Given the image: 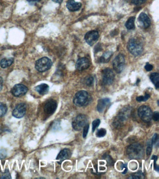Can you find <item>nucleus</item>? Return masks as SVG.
I'll use <instances>...</instances> for the list:
<instances>
[{"instance_id":"f257e3e1","label":"nucleus","mask_w":159,"mask_h":179,"mask_svg":"<svg viewBox=\"0 0 159 179\" xmlns=\"http://www.w3.org/2000/svg\"><path fill=\"white\" fill-rule=\"evenodd\" d=\"M92 101V97L90 94L85 91L77 92L73 99V103L77 107H82L88 106Z\"/></svg>"},{"instance_id":"f03ea898","label":"nucleus","mask_w":159,"mask_h":179,"mask_svg":"<svg viewBox=\"0 0 159 179\" xmlns=\"http://www.w3.org/2000/svg\"><path fill=\"white\" fill-rule=\"evenodd\" d=\"M126 153L130 159H140L144 154L143 147L138 143H134L128 146Z\"/></svg>"},{"instance_id":"7ed1b4c3","label":"nucleus","mask_w":159,"mask_h":179,"mask_svg":"<svg viewBox=\"0 0 159 179\" xmlns=\"http://www.w3.org/2000/svg\"><path fill=\"white\" fill-rule=\"evenodd\" d=\"M128 51L134 56L140 55L143 51V46L139 40L136 38H131L127 44Z\"/></svg>"},{"instance_id":"20e7f679","label":"nucleus","mask_w":159,"mask_h":179,"mask_svg":"<svg viewBox=\"0 0 159 179\" xmlns=\"http://www.w3.org/2000/svg\"><path fill=\"white\" fill-rule=\"evenodd\" d=\"M131 113V109L130 107L127 106L122 108L114 121V126L117 128L120 127L122 123L129 117Z\"/></svg>"},{"instance_id":"39448f33","label":"nucleus","mask_w":159,"mask_h":179,"mask_svg":"<svg viewBox=\"0 0 159 179\" xmlns=\"http://www.w3.org/2000/svg\"><path fill=\"white\" fill-rule=\"evenodd\" d=\"M52 66V62L47 57L40 58L35 62V68L39 72H43L49 70Z\"/></svg>"},{"instance_id":"423d86ee","label":"nucleus","mask_w":159,"mask_h":179,"mask_svg":"<svg viewBox=\"0 0 159 179\" xmlns=\"http://www.w3.org/2000/svg\"><path fill=\"white\" fill-rule=\"evenodd\" d=\"M88 119L87 116L83 114L78 115L74 119L72 125L73 128L76 131H80L84 126L88 124Z\"/></svg>"},{"instance_id":"0eeeda50","label":"nucleus","mask_w":159,"mask_h":179,"mask_svg":"<svg viewBox=\"0 0 159 179\" xmlns=\"http://www.w3.org/2000/svg\"><path fill=\"white\" fill-rule=\"evenodd\" d=\"M138 113L140 118L144 122H149L152 119L153 112L147 106H142L140 107Z\"/></svg>"},{"instance_id":"6e6552de","label":"nucleus","mask_w":159,"mask_h":179,"mask_svg":"<svg viewBox=\"0 0 159 179\" xmlns=\"http://www.w3.org/2000/svg\"><path fill=\"white\" fill-rule=\"evenodd\" d=\"M113 67L116 72L120 73L125 67V59L123 55H118L113 61Z\"/></svg>"},{"instance_id":"1a4fd4ad","label":"nucleus","mask_w":159,"mask_h":179,"mask_svg":"<svg viewBox=\"0 0 159 179\" xmlns=\"http://www.w3.org/2000/svg\"><path fill=\"white\" fill-rule=\"evenodd\" d=\"M102 73L103 82L105 85H110L113 84L114 80L115 75L111 69H105L102 71Z\"/></svg>"},{"instance_id":"9d476101","label":"nucleus","mask_w":159,"mask_h":179,"mask_svg":"<svg viewBox=\"0 0 159 179\" xmlns=\"http://www.w3.org/2000/svg\"><path fill=\"white\" fill-rule=\"evenodd\" d=\"M28 91V88L22 84L15 85L11 90V93L17 97H20L26 94Z\"/></svg>"},{"instance_id":"9b49d317","label":"nucleus","mask_w":159,"mask_h":179,"mask_svg":"<svg viewBox=\"0 0 159 179\" xmlns=\"http://www.w3.org/2000/svg\"><path fill=\"white\" fill-rule=\"evenodd\" d=\"M99 34L96 30H91L89 31L85 36V40L90 46L93 45L98 40Z\"/></svg>"},{"instance_id":"f8f14e48","label":"nucleus","mask_w":159,"mask_h":179,"mask_svg":"<svg viewBox=\"0 0 159 179\" xmlns=\"http://www.w3.org/2000/svg\"><path fill=\"white\" fill-rule=\"evenodd\" d=\"M26 108L25 104L24 103H20L15 107L12 113V115L16 118H22L25 114Z\"/></svg>"},{"instance_id":"ddd939ff","label":"nucleus","mask_w":159,"mask_h":179,"mask_svg":"<svg viewBox=\"0 0 159 179\" xmlns=\"http://www.w3.org/2000/svg\"><path fill=\"white\" fill-rule=\"evenodd\" d=\"M91 63L88 58L82 57L79 58L76 64V68L79 71H83L87 69L90 67Z\"/></svg>"},{"instance_id":"4468645a","label":"nucleus","mask_w":159,"mask_h":179,"mask_svg":"<svg viewBox=\"0 0 159 179\" xmlns=\"http://www.w3.org/2000/svg\"><path fill=\"white\" fill-rule=\"evenodd\" d=\"M57 106L56 102L51 99L46 103L44 107V111L48 114H52L56 110Z\"/></svg>"},{"instance_id":"2eb2a0df","label":"nucleus","mask_w":159,"mask_h":179,"mask_svg":"<svg viewBox=\"0 0 159 179\" xmlns=\"http://www.w3.org/2000/svg\"><path fill=\"white\" fill-rule=\"evenodd\" d=\"M138 21L143 28L147 29L151 25L150 18L144 13H140L138 18Z\"/></svg>"},{"instance_id":"dca6fc26","label":"nucleus","mask_w":159,"mask_h":179,"mask_svg":"<svg viewBox=\"0 0 159 179\" xmlns=\"http://www.w3.org/2000/svg\"><path fill=\"white\" fill-rule=\"evenodd\" d=\"M71 156L70 150L68 149H64L59 153L56 159V160L58 161V163L61 164L64 161L68 159Z\"/></svg>"},{"instance_id":"f3484780","label":"nucleus","mask_w":159,"mask_h":179,"mask_svg":"<svg viewBox=\"0 0 159 179\" xmlns=\"http://www.w3.org/2000/svg\"><path fill=\"white\" fill-rule=\"evenodd\" d=\"M82 4L78 2H76L74 0H69L66 3L68 9L71 12L78 11L81 8Z\"/></svg>"},{"instance_id":"a211bd4d","label":"nucleus","mask_w":159,"mask_h":179,"mask_svg":"<svg viewBox=\"0 0 159 179\" xmlns=\"http://www.w3.org/2000/svg\"><path fill=\"white\" fill-rule=\"evenodd\" d=\"M110 100L109 98H105L99 99L98 102L97 110L99 113H103L106 106L110 103Z\"/></svg>"},{"instance_id":"6ab92c4d","label":"nucleus","mask_w":159,"mask_h":179,"mask_svg":"<svg viewBox=\"0 0 159 179\" xmlns=\"http://www.w3.org/2000/svg\"><path fill=\"white\" fill-rule=\"evenodd\" d=\"M35 90L39 94L44 95L46 94L49 91V87L46 84H42L35 87Z\"/></svg>"},{"instance_id":"aec40b11","label":"nucleus","mask_w":159,"mask_h":179,"mask_svg":"<svg viewBox=\"0 0 159 179\" xmlns=\"http://www.w3.org/2000/svg\"><path fill=\"white\" fill-rule=\"evenodd\" d=\"M113 55V52L111 51H106L100 57L99 62L101 63H107L110 61V58Z\"/></svg>"},{"instance_id":"412c9836","label":"nucleus","mask_w":159,"mask_h":179,"mask_svg":"<svg viewBox=\"0 0 159 179\" xmlns=\"http://www.w3.org/2000/svg\"><path fill=\"white\" fill-rule=\"evenodd\" d=\"M14 62L13 58H3L0 62V66L2 68H6L11 66Z\"/></svg>"},{"instance_id":"4be33fe9","label":"nucleus","mask_w":159,"mask_h":179,"mask_svg":"<svg viewBox=\"0 0 159 179\" xmlns=\"http://www.w3.org/2000/svg\"><path fill=\"white\" fill-rule=\"evenodd\" d=\"M152 83L154 84L156 88L158 89L159 87V74L157 73H153L150 76Z\"/></svg>"},{"instance_id":"5701e85b","label":"nucleus","mask_w":159,"mask_h":179,"mask_svg":"<svg viewBox=\"0 0 159 179\" xmlns=\"http://www.w3.org/2000/svg\"><path fill=\"white\" fill-rule=\"evenodd\" d=\"M135 17H131L128 19L125 24V26L127 29L129 30L135 29Z\"/></svg>"},{"instance_id":"b1692460","label":"nucleus","mask_w":159,"mask_h":179,"mask_svg":"<svg viewBox=\"0 0 159 179\" xmlns=\"http://www.w3.org/2000/svg\"><path fill=\"white\" fill-rule=\"evenodd\" d=\"M85 83L88 87H92L94 83V78L92 76L89 75L85 78Z\"/></svg>"},{"instance_id":"393cba45","label":"nucleus","mask_w":159,"mask_h":179,"mask_svg":"<svg viewBox=\"0 0 159 179\" xmlns=\"http://www.w3.org/2000/svg\"><path fill=\"white\" fill-rule=\"evenodd\" d=\"M8 108L5 104L0 103V117L4 116L7 112Z\"/></svg>"},{"instance_id":"a878e982","label":"nucleus","mask_w":159,"mask_h":179,"mask_svg":"<svg viewBox=\"0 0 159 179\" xmlns=\"http://www.w3.org/2000/svg\"><path fill=\"white\" fill-rule=\"evenodd\" d=\"M144 178V175L141 171H139L137 173H135L131 175L129 177V179H143Z\"/></svg>"},{"instance_id":"bb28decb","label":"nucleus","mask_w":159,"mask_h":179,"mask_svg":"<svg viewBox=\"0 0 159 179\" xmlns=\"http://www.w3.org/2000/svg\"><path fill=\"white\" fill-rule=\"evenodd\" d=\"M103 158L105 160H106L108 165L112 166H114V162L113 159L110 156L106 155H104V156H103Z\"/></svg>"},{"instance_id":"cd10ccee","label":"nucleus","mask_w":159,"mask_h":179,"mask_svg":"<svg viewBox=\"0 0 159 179\" xmlns=\"http://www.w3.org/2000/svg\"><path fill=\"white\" fill-rule=\"evenodd\" d=\"M147 147L146 148V155L147 156L150 155L152 151V146H153V143H152V140L147 142Z\"/></svg>"},{"instance_id":"c85d7f7f","label":"nucleus","mask_w":159,"mask_h":179,"mask_svg":"<svg viewBox=\"0 0 159 179\" xmlns=\"http://www.w3.org/2000/svg\"><path fill=\"white\" fill-rule=\"evenodd\" d=\"M150 96L148 94H146L145 96H143L138 97H136V100L138 102H142V101H146V100H148L150 98Z\"/></svg>"},{"instance_id":"c756f323","label":"nucleus","mask_w":159,"mask_h":179,"mask_svg":"<svg viewBox=\"0 0 159 179\" xmlns=\"http://www.w3.org/2000/svg\"><path fill=\"white\" fill-rule=\"evenodd\" d=\"M106 129L101 128L99 129L97 132L96 135L98 137L101 138L103 137L106 135Z\"/></svg>"},{"instance_id":"7c9ffc66","label":"nucleus","mask_w":159,"mask_h":179,"mask_svg":"<svg viewBox=\"0 0 159 179\" xmlns=\"http://www.w3.org/2000/svg\"><path fill=\"white\" fill-rule=\"evenodd\" d=\"M100 123V120L99 119H97L93 121V124H92V129H93V132H94L97 128L99 126Z\"/></svg>"},{"instance_id":"2f4dec72","label":"nucleus","mask_w":159,"mask_h":179,"mask_svg":"<svg viewBox=\"0 0 159 179\" xmlns=\"http://www.w3.org/2000/svg\"><path fill=\"white\" fill-rule=\"evenodd\" d=\"M0 178L2 179H11V176L9 173L8 170L6 169L4 173L3 174V176Z\"/></svg>"},{"instance_id":"473e14b6","label":"nucleus","mask_w":159,"mask_h":179,"mask_svg":"<svg viewBox=\"0 0 159 179\" xmlns=\"http://www.w3.org/2000/svg\"><path fill=\"white\" fill-rule=\"evenodd\" d=\"M84 131H83V137L84 138H86L89 129V125L88 124H87L84 126Z\"/></svg>"},{"instance_id":"72a5a7b5","label":"nucleus","mask_w":159,"mask_h":179,"mask_svg":"<svg viewBox=\"0 0 159 179\" xmlns=\"http://www.w3.org/2000/svg\"><path fill=\"white\" fill-rule=\"evenodd\" d=\"M146 0H132V3L136 5H140L144 3Z\"/></svg>"},{"instance_id":"f704fd0d","label":"nucleus","mask_w":159,"mask_h":179,"mask_svg":"<svg viewBox=\"0 0 159 179\" xmlns=\"http://www.w3.org/2000/svg\"><path fill=\"white\" fill-rule=\"evenodd\" d=\"M7 152L5 150L3 149L0 150V160L3 159L6 157Z\"/></svg>"},{"instance_id":"c9c22d12","label":"nucleus","mask_w":159,"mask_h":179,"mask_svg":"<svg viewBox=\"0 0 159 179\" xmlns=\"http://www.w3.org/2000/svg\"><path fill=\"white\" fill-rule=\"evenodd\" d=\"M152 118L154 119L155 121H158L159 119V113L158 112H155L153 113V116H152Z\"/></svg>"},{"instance_id":"e433bc0d","label":"nucleus","mask_w":159,"mask_h":179,"mask_svg":"<svg viewBox=\"0 0 159 179\" xmlns=\"http://www.w3.org/2000/svg\"><path fill=\"white\" fill-rule=\"evenodd\" d=\"M145 68L146 70L147 71H152L153 69V66H152L151 64H149V63H147L146 65L145 66Z\"/></svg>"},{"instance_id":"4c0bfd02","label":"nucleus","mask_w":159,"mask_h":179,"mask_svg":"<svg viewBox=\"0 0 159 179\" xmlns=\"http://www.w3.org/2000/svg\"><path fill=\"white\" fill-rule=\"evenodd\" d=\"M158 136L157 134H155L154 136L152 138V140H152V143L155 144L158 141Z\"/></svg>"},{"instance_id":"58836bf2","label":"nucleus","mask_w":159,"mask_h":179,"mask_svg":"<svg viewBox=\"0 0 159 179\" xmlns=\"http://www.w3.org/2000/svg\"><path fill=\"white\" fill-rule=\"evenodd\" d=\"M3 79L2 77H0V91L3 89Z\"/></svg>"},{"instance_id":"ea45409f","label":"nucleus","mask_w":159,"mask_h":179,"mask_svg":"<svg viewBox=\"0 0 159 179\" xmlns=\"http://www.w3.org/2000/svg\"><path fill=\"white\" fill-rule=\"evenodd\" d=\"M158 159V157L156 155H153V156L151 158V160H153L154 161V162L156 161Z\"/></svg>"},{"instance_id":"a19ab883","label":"nucleus","mask_w":159,"mask_h":179,"mask_svg":"<svg viewBox=\"0 0 159 179\" xmlns=\"http://www.w3.org/2000/svg\"><path fill=\"white\" fill-rule=\"evenodd\" d=\"M29 3H34V2H39L41 0H27Z\"/></svg>"},{"instance_id":"79ce46f5","label":"nucleus","mask_w":159,"mask_h":179,"mask_svg":"<svg viewBox=\"0 0 159 179\" xmlns=\"http://www.w3.org/2000/svg\"><path fill=\"white\" fill-rule=\"evenodd\" d=\"M55 3H61L63 2V0H52Z\"/></svg>"},{"instance_id":"37998d69","label":"nucleus","mask_w":159,"mask_h":179,"mask_svg":"<svg viewBox=\"0 0 159 179\" xmlns=\"http://www.w3.org/2000/svg\"><path fill=\"white\" fill-rule=\"evenodd\" d=\"M121 168H122V169H123V168H127V164H122L121 165Z\"/></svg>"},{"instance_id":"c03bdc74","label":"nucleus","mask_w":159,"mask_h":179,"mask_svg":"<svg viewBox=\"0 0 159 179\" xmlns=\"http://www.w3.org/2000/svg\"><path fill=\"white\" fill-rule=\"evenodd\" d=\"M159 166L158 165H157L156 163H155V170H156L158 172L159 171Z\"/></svg>"},{"instance_id":"a18cd8bd","label":"nucleus","mask_w":159,"mask_h":179,"mask_svg":"<svg viewBox=\"0 0 159 179\" xmlns=\"http://www.w3.org/2000/svg\"><path fill=\"white\" fill-rule=\"evenodd\" d=\"M127 172V168H125V170L122 173L123 174H125Z\"/></svg>"}]
</instances>
